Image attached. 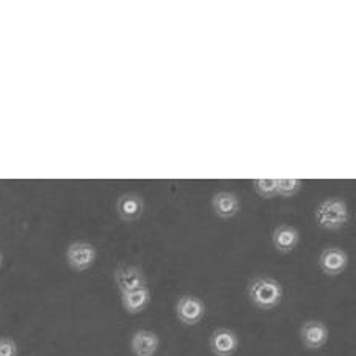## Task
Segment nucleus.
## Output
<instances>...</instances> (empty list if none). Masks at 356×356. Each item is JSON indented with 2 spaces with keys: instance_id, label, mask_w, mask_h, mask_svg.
Segmentation results:
<instances>
[{
  "instance_id": "13",
  "label": "nucleus",
  "mask_w": 356,
  "mask_h": 356,
  "mask_svg": "<svg viewBox=\"0 0 356 356\" xmlns=\"http://www.w3.org/2000/svg\"><path fill=\"white\" fill-rule=\"evenodd\" d=\"M151 302V291L148 286L140 287V289H135L131 292L121 293V305L129 314H138V312L145 311L148 308Z\"/></svg>"
},
{
  "instance_id": "1",
  "label": "nucleus",
  "mask_w": 356,
  "mask_h": 356,
  "mask_svg": "<svg viewBox=\"0 0 356 356\" xmlns=\"http://www.w3.org/2000/svg\"><path fill=\"white\" fill-rule=\"evenodd\" d=\"M248 300L257 309L270 311L275 309L276 306L281 303L284 291L280 281L270 276H256L250 281L248 289H247Z\"/></svg>"
},
{
  "instance_id": "6",
  "label": "nucleus",
  "mask_w": 356,
  "mask_h": 356,
  "mask_svg": "<svg viewBox=\"0 0 356 356\" xmlns=\"http://www.w3.org/2000/svg\"><path fill=\"white\" fill-rule=\"evenodd\" d=\"M318 267L328 276L341 275L348 267V254L339 247L325 248L318 257Z\"/></svg>"
},
{
  "instance_id": "10",
  "label": "nucleus",
  "mask_w": 356,
  "mask_h": 356,
  "mask_svg": "<svg viewBox=\"0 0 356 356\" xmlns=\"http://www.w3.org/2000/svg\"><path fill=\"white\" fill-rule=\"evenodd\" d=\"M161 347V337L149 330H137L131 339L134 356H156Z\"/></svg>"
},
{
  "instance_id": "16",
  "label": "nucleus",
  "mask_w": 356,
  "mask_h": 356,
  "mask_svg": "<svg viewBox=\"0 0 356 356\" xmlns=\"http://www.w3.org/2000/svg\"><path fill=\"white\" fill-rule=\"evenodd\" d=\"M0 356H17V343L11 337H0Z\"/></svg>"
},
{
  "instance_id": "2",
  "label": "nucleus",
  "mask_w": 356,
  "mask_h": 356,
  "mask_svg": "<svg viewBox=\"0 0 356 356\" xmlns=\"http://www.w3.org/2000/svg\"><path fill=\"white\" fill-rule=\"evenodd\" d=\"M316 222L325 231H339L350 222V211L342 198H327L316 207Z\"/></svg>"
},
{
  "instance_id": "8",
  "label": "nucleus",
  "mask_w": 356,
  "mask_h": 356,
  "mask_svg": "<svg viewBox=\"0 0 356 356\" xmlns=\"http://www.w3.org/2000/svg\"><path fill=\"white\" fill-rule=\"evenodd\" d=\"M209 347L216 356H232L238 348V337L229 328H217L209 339Z\"/></svg>"
},
{
  "instance_id": "7",
  "label": "nucleus",
  "mask_w": 356,
  "mask_h": 356,
  "mask_svg": "<svg viewBox=\"0 0 356 356\" xmlns=\"http://www.w3.org/2000/svg\"><path fill=\"white\" fill-rule=\"evenodd\" d=\"M300 339L308 350H318L328 342V327L321 321H308L300 328Z\"/></svg>"
},
{
  "instance_id": "15",
  "label": "nucleus",
  "mask_w": 356,
  "mask_h": 356,
  "mask_svg": "<svg viewBox=\"0 0 356 356\" xmlns=\"http://www.w3.org/2000/svg\"><path fill=\"white\" fill-rule=\"evenodd\" d=\"M254 190L261 198H275L276 196V179H254Z\"/></svg>"
},
{
  "instance_id": "4",
  "label": "nucleus",
  "mask_w": 356,
  "mask_h": 356,
  "mask_svg": "<svg viewBox=\"0 0 356 356\" xmlns=\"http://www.w3.org/2000/svg\"><path fill=\"white\" fill-rule=\"evenodd\" d=\"M206 312V305L200 297L195 296H182L176 303V316L179 322L187 325V327H193L198 325Z\"/></svg>"
},
{
  "instance_id": "12",
  "label": "nucleus",
  "mask_w": 356,
  "mask_h": 356,
  "mask_svg": "<svg viewBox=\"0 0 356 356\" xmlns=\"http://www.w3.org/2000/svg\"><path fill=\"white\" fill-rule=\"evenodd\" d=\"M212 211L218 218L231 220L241 212V200L231 192H218L212 198Z\"/></svg>"
},
{
  "instance_id": "3",
  "label": "nucleus",
  "mask_w": 356,
  "mask_h": 356,
  "mask_svg": "<svg viewBox=\"0 0 356 356\" xmlns=\"http://www.w3.org/2000/svg\"><path fill=\"white\" fill-rule=\"evenodd\" d=\"M97 251L93 245L83 241L72 242L66 250V262L71 270L74 272H85L91 266H93L96 261Z\"/></svg>"
},
{
  "instance_id": "9",
  "label": "nucleus",
  "mask_w": 356,
  "mask_h": 356,
  "mask_svg": "<svg viewBox=\"0 0 356 356\" xmlns=\"http://www.w3.org/2000/svg\"><path fill=\"white\" fill-rule=\"evenodd\" d=\"M143 211L145 201L137 193H124L116 201V212H118L122 222H138L141 216H143Z\"/></svg>"
},
{
  "instance_id": "5",
  "label": "nucleus",
  "mask_w": 356,
  "mask_h": 356,
  "mask_svg": "<svg viewBox=\"0 0 356 356\" xmlns=\"http://www.w3.org/2000/svg\"><path fill=\"white\" fill-rule=\"evenodd\" d=\"M113 278L116 282V287H118L121 293L131 292L135 289H140V287L148 286V281H146L143 270L137 266L121 264V266L115 268Z\"/></svg>"
},
{
  "instance_id": "11",
  "label": "nucleus",
  "mask_w": 356,
  "mask_h": 356,
  "mask_svg": "<svg viewBox=\"0 0 356 356\" xmlns=\"http://www.w3.org/2000/svg\"><path fill=\"white\" fill-rule=\"evenodd\" d=\"M272 243L276 251L286 254L296 250L300 243V232L291 225H280L272 232Z\"/></svg>"
},
{
  "instance_id": "17",
  "label": "nucleus",
  "mask_w": 356,
  "mask_h": 356,
  "mask_svg": "<svg viewBox=\"0 0 356 356\" xmlns=\"http://www.w3.org/2000/svg\"><path fill=\"white\" fill-rule=\"evenodd\" d=\"M2 264H3V254L0 253V268H2Z\"/></svg>"
},
{
  "instance_id": "14",
  "label": "nucleus",
  "mask_w": 356,
  "mask_h": 356,
  "mask_svg": "<svg viewBox=\"0 0 356 356\" xmlns=\"http://www.w3.org/2000/svg\"><path fill=\"white\" fill-rule=\"evenodd\" d=\"M302 187V179H276V196L291 198V196H296Z\"/></svg>"
}]
</instances>
